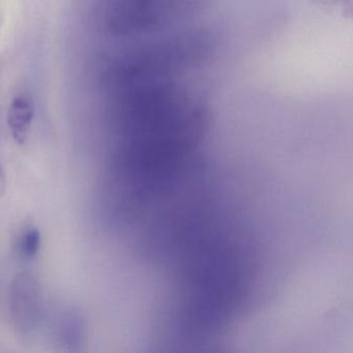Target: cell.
<instances>
[{
    "label": "cell",
    "instance_id": "obj_1",
    "mask_svg": "<svg viewBox=\"0 0 353 353\" xmlns=\"http://www.w3.org/2000/svg\"><path fill=\"white\" fill-rule=\"evenodd\" d=\"M36 282L28 274H22L16 280L12 294V310L15 315V321L18 326L23 324L26 328V320L34 321L36 319L38 296H37Z\"/></svg>",
    "mask_w": 353,
    "mask_h": 353
},
{
    "label": "cell",
    "instance_id": "obj_3",
    "mask_svg": "<svg viewBox=\"0 0 353 353\" xmlns=\"http://www.w3.org/2000/svg\"><path fill=\"white\" fill-rule=\"evenodd\" d=\"M41 247V233L37 228L26 231L20 241V250L22 255L28 259H32L38 254Z\"/></svg>",
    "mask_w": 353,
    "mask_h": 353
},
{
    "label": "cell",
    "instance_id": "obj_4",
    "mask_svg": "<svg viewBox=\"0 0 353 353\" xmlns=\"http://www.w3.org/2000/svg\"><path fill=\"white\" fill-rule=\"evenodd\" d=\"M3 179H5V175H3V168L0 166V188H1V183H3Z\"/></svg>",
    "mask_w": 353,
    "mask_h": 353
},
{
    "label": "cell",
    "instance_id": "obj_2",
    "mask_svg": "<svg viewBox=\"0 0 353 353\" xmlns=\"http://www.w3.org/2000/svg\"><path fill=\"white\" fill-rule=\"evenodd\" d=\"M34 109L32 103L24 97H18L11 103L8 111V125L16 143H26L34 121Z\"/></svg>",
    "mask_w": 353,
    "mask_h": 353
}]
</instances>
